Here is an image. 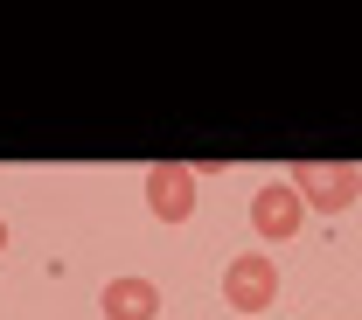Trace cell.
I'll list each match as a JSON object with an SVG mask.
<instances>
[{"label":"cell","instance_id":"cell-5","mask_svg":"<svg viewBox=\"0 0 362 320\" xmlns=\"http://www.w3.org/2000/svg\"><path fill=\"white\" fill-rule=\"evenodd\" d=\"M98 314L105 320H160V285L139 278V272H119V278H105Z\"/></svg>","mask_w":362,"mask_h":320},{"label":"cell","instance_id":"cell-6","mask_svg":"<svg viewBox=\"0 0 362 320\" xmlns=\"http://www.w3.org/2000/svg\"><path fill=\"white\" fill-rule=\"evenodd\" d=\"M0 251H7V223H0Z\"/></svg>","mask_w":362,"mask_h":320},{"label":"cell","instance_id":"cell-2","mask_svg":"<svg viewBox=\"0 0 362 320\" xmlns=\"http://www.w3.org/2000/svg\"><path fill=\"white\" fill-rule=\"evenodd\" d=\"M223 300H230L244 320H265V307L279 300V265H272L265 251L230 258V265H223Z\"/></svg>","mask_w":362,"mask_h":320},{"label":"cell","instance_id":"cell-3","mask_svg":"<svg viewBox=\"0 0 362 320\" xmlns=\"http://www.w3.org/2000/svg\"><path fill=\"white\" fill-rule=\"evenodd\" d=\"M300 223H307V202H300V188H293V182H272V188L251 195V230H258L265 244H293Z\"/></svg>","mask_w":362,"mask_h":320},{"label":"cell","instance_id":"cell-1","mask_svg":"<svg viewBox=\"0 0 362 320\" xmlns=\"http://www.w3.org/2000/svg\"><path fill=\"white\" fill-rule=\"evenodd\" d=\"M286 182L300 188V202H307V209H320V216H341V209L362 195V167H349V160H300Z\"/></svg>","mask_w":362,"mask_h":320},{"label":"cell","instance_id":"cell-4","mask_svg":"<svg viewBox=\"0 0 362 320\" xmlns=\"http://www.w3.org/2000/svg\"><path fill=\"white\" fill-rule=\"evenodd\" d=\"M195 167H175V160H160V167H146V209L160 216V223H188L195 216Z\"/></svg>","mask_w":362,"mask_h":320}]
</instances>
